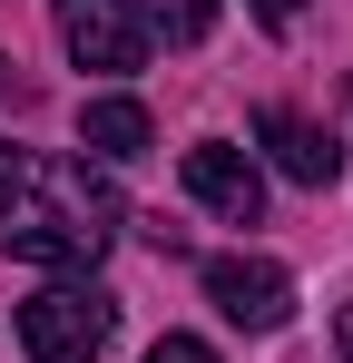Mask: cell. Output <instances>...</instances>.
<instances>
[{
    "label": "cell",
    "mask_w": 353,
    "mask_h": 363,
    "mask_svg": "<svg viewBox=\"0 0 353 363\" xmlns=\"http://www.w3.org/2000/svg\"><path fill=\"white\" fill-rule=\"evenodd\" d=\"M118 226H128V206L108 196V177H89V157H20V147H0V255L99 265Z\"/></svg>",
    "instance_id": "1"
},
{
    "label": "cell",
    "mask_w": 353,
    "mask_h": 363,
    "mask_svg": "<svg viewBox=\"0 0 353 363\" xmlns=\"http://www.w3.org/2000/svg\"><path fill=\"white\" fill-rule=\"evenodd\" d=\"M108 334H118V295H108V285L59 275V285H40V295L20 304V344H30V363H99Z\"/></svg>",
    "instance_id": "2"
},
{
    "label": "cell",
    "mask_w": 353,
    "mask_h": 363,
    "mask_svg": "<svg viewBox=\"0 0 353 363\" xmlns=\"http://www.w3.org/2000/svg\"><path fill=\"white\" fill-rule=\"evenodd\" d=\"M50 20H59V50L79 69H99V79H128V69L147 60L138 0H50Z\"/></svg>",
    "instance_id": "3"
},
{
    "label": "cell",
    "mask_w": 353,
    "mask_h": 363,
    "mask_svg": "<svg viewBox=\"0 0 353 363\" xmlns=\"http://www.w3.org/2000/svg\"><path fill=\"white\" fill-rule=\"evenodd\" d=\"M206 304L226 324H245V334H275L294 314V275L275 255H206Z\"/></svg>",
    "instance_id": "4"
},
{
    "label": "cell",
    "mask_w": 353,
    "mask_h": 363,
    "mask_svg": "<svg viewBox=\"0 0 353 363\" xmlns=\"http://www.w3.org/2000/svg\"><path fill=\"white\" fill-rule=\"evenodd\" d=\"M186 196H196L206 216H226V226H255V216H265V177H255V157L226 147V138H196V147H186Z\"/></svg>",
    "instance_id": "5"
},
{
    "label": "cell",
    "mask_w": 353,
    "mask_h": 363,
    "mask_svg": "<svg viewBox=\"0 0 353 363\" xmlns=\"http://www.w3.org/2000/svg\"><path fill=\"white\" fill-rule=\"evenodd\" d=\"M255 138L275 147V167H285L294 186H334V177H344V147H334L314 118H294V108H265V118H255Z\"/></svg>",
    "instance_id": "6"
},
{
    "label": "cell",
    "mask_w": 353,
    "mask_h": 363,
    "mask_svg": "<svg viewBox=\"0 0 353 363\" xmlns=\"http://www.w3.org/2000/svg\"><path fill=\"white\" fill-rule=\"evenodd\" d=\"M147 138H157V128H147L138 99H89V108H79V147H89V157H108V167L147 157Z\"/></svg>",
    "instance_id": "7"
},
{
    "label": "cell",
    "mask_w": 353,
    "mask_h": 363,
    "mask_svg": "<svg viewBox=\"0 0 353 363\" xmlns=\"http://www.w3.org/2000/svg\"><path fill=\"white\" fill-rule=\"evenodd\" d=\"M216 10H226V0H138V30L167 40V50H196V40L216 30Z\"/></svg>",
    "instance_id": "8"
},
{
    "label": "cell",
    "mask_w": 353,
    "mask_h": 363,
    "mask_svg": "<svg viewBox=\"0 0 353 363\" xmlns=\"http://www.w3.org/2000/svg\"><path fill=\"white\" fill-rule=\"evenodd\" d=\"M147 363H216V354H206L196 334H167V344H157V354H147Z\"/></svg>",
    "instance_id": "9"
},
{
    "label": "cell",
    "mask_w": 353,
    "mask_h": 363,
    "mask_svg": "<svg viewBox=\"0 0 353 363\" xmlns=\"http://www.w3.org/2000/svg\"><path fill=\"white\" fill-rule=\"evenodd\" d=\"M245 10H255L265 30H294V10H304V0H245Z\"/></svg>",
    "instance_id": "10"
},
{
    "label": "cell",
    "mask_w": 353,
    "mask_h": 363,
    "mask_svg": "<svg viewBox=\"0 0 353 363\" xmlns=\"http://www.w3.org/2000/svg\"><path fill=\"white\" fill-rule=\"evenodd\" d=\"M334 354L353 363V304H334Z\"/></svg>",
    "instance_id": "11"
},
{
    "label": "cell",
    "mask_w": 353,
    "mask_h": 363,
    "mask_svg": "<svg viewBox=\"0 0 353 363\" xmlns=\"http://www.w3.org/2000/svg\"><path fill=\"white\" fill-rule=\"evenodd\" d=\"M0 99H10V60H0Z\"/></svg>",
    "instance_id": "12"
},
{
    "label": "cell",
    "mask_w": 353,
    "mask_h": 363,
    "mask_svg": "<svg viewBox=\"0 0 353 363\" xmlns=\"http://www.w3.org/2000/svg\"><path fill=\"white\" fill-rule=\"evenodd\" d=\"M344 99H353V79H344Z\"/></svg>",
    "instance_id": "13"
}]
</instances>
